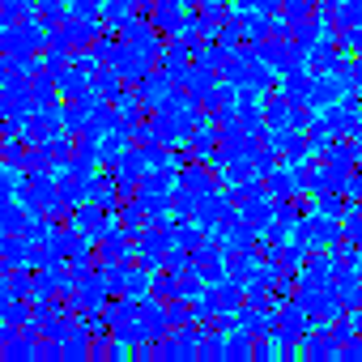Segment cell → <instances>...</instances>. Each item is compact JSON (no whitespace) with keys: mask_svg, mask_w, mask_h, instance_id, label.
<instances>
[{"mask_svg":"<svg viewBox=\"0 0 362 362\" xmlns=\"http://www.w3.org/2000/svg\"><path fill=\"white\" fill-rule=\"evenodd\" d=\"M337 43H341V52L358 56V52H362V26H345V30H337Z\"/></svg>","mask_w":362,"mask_h":362,"instance_id":"44","label":"cell"},{"mask_svg":"<svg viewBox=\"0 0 362 362\" xmlns=\"http://www.w3.org/2000/svg\"><path fill=\"white\" fill-rule=\"evenodd\" d=\"M56 30H60L73 47H94V39L103 35V18H98V22H86V18H73V13H69L64 26H56Z\"/></svg>","mask_w":362,"mask_h":362,"instance_id":"20","label":"cell"},{"mask_svg":"<svg viewBox=\"0 0 362 362\" xmlns=\"http://www.w3.org/2000/svg\"><path fill=\"white\" fill-rule=\"evenodd\" d=\"M235 205H239V201H235V192H205V197H201V205H197V222L214 235V230L235 214Z\"/></svg>","mask_w":362,"mask_h":362,"instance_id":"9","label":"cell"},{"mask_svg":"<svg viewBox=\"0 0 362 362\" xmlns=\"http://www.w3.org/2000/svg\"><path fill=\"white\" fill-rule=\"evenodd\" d=\"M222 358H226V332L205 328V337H201V362H222Z\"/></svg>","mask_w":362,"mask_h":362,"instance_id":"36","label":"cell"},{"mask_svg":"<svg viewBox=\"0 0 362 362\" xmlns=\"http://www.w3.org/2000/svg\"><path fill=\"white\" fill-rule=\"evenodd\" d=\"M94 252H98V264H128L132 252H136V239H132V230H128L124 222H115V226L94 243Z\"/></svg>","mask_w":362,"mask_h":362,"instance_id":"5","label":"cell"},{"mask_svg":"<svg viewBox=\"0 0 362 362\" xmlns=\"http://www.w3.org/2000/svg\"><path fill=\"white\" fill-rule=\"evenodd\" d=\"M337 273H341V264L332 260V252H311V260L298 269V286L320 290V286H332V281H337Z\"/></svg>","mask_w":362,"mask_h":362,"instance_id":"13","label":"cell"},{"mask_svg":"<svg viewBox=\"0 0 362 362\" xmlns=\"http://www.w3.org/2000/svg\"><path fill=\"white\" fill-rule=\"evenodd\" d=\"M153 298H162V303H170V298H179V273H166V269H158L153 273V290H149Z\"/></svg>","mask_w":362,"mask_h":362,"instance_id":"38","label":"cell"},{"mask_svg":"<svg viewBox=\"0 0 362 362\" xmlns=\"http://www.w3.org/2000/svg\"><path fill=\"white\" fill-rule=\"evenodd\" d=\"M362 243H349V239H341L337 247H332V260L341 264V269H358V260H362V252H358Z\"/></svg>","mask_w":362,"mask_h":362,"instance_id":"42","label":"cell"},{"mask_svg":"<svg viewBox=\"0 0 362 362\" xmlns=\"http://www.w3.org/2000/svg\"><path fill=\"white\" fill-rule=\"evenodd\" d=\"M35 320V303L30 298H0V324H30Z\"/></svg>","mask_w":362,"mask_h":362,"instance_id":"31","label":"cell"},{"mask_svg":"<svg viewBox=\"0 0 362 362\" xmlns=\"http://www.w3.org/2000/svg\"><path fill=\"white\" fill-rule=\"evenodd\" d=\"M30 286H35V269L0 273V298H30Z\"/></svg>","mask_w":362,"mask_h":362,"instance_id":"26","label":"cell"},{"mask_svg":"<svg viewBox=\"0 0 362 362\" xmlns=\"http://www.w3.org/2000/svg\"><path fill=\"white\" fill-rule=\"evenodd\" d=\"M30 218H35V214H30L18 197H0V235H26Z\"/></svg>","mask_w":362,"mask_h":362,"instance_id":"17","label":"cell"},{"mask_svg":"<svg viewBox=\"0 0 362 362\" xmlns=\"http://www.w3.org/2000/svg\"><path fill=\"white\" fill-rule=\"evenodd\" d=\"M345 197H349V201H362V170H349V179H345Z\"/></svg>","mask_w":362,"mask_h":362,"instance_id":"45","label":"cell"},{"mask_svg":"<svg viewBox=\"0 0 362 362\" xmlns=\"http://www.w3.org/2000/svg\"><path fill=\"white\" fill-rule=\"evenodd\" d=\"M145 170H149V162H145V149H141V145H128V149H124V158L111 166V175H115V184H119V192H124V197H136V192H141Z\"/></svg>","mask_w":362,"mask_h":362,"instance_id":"4","label":"cell"},{"mask_svg":"<svg viewBox=\"0 0 362 362\" xmlns=\"http://www.w3.org/2000/svg\"><path fill=\"white\" fill-rule=\"evenodd\" d=\"M226 256H230V252H226L218 239H205V243L192 252V269L214 286V281H222V277H226Z\"/></svg>","mask_w":362,"mask_h":362,"instance_id":"10","label":"cell"},{"mask_svg":"<svg viewBox=\"0 0 362 362\" xmlns=\"http://www.w3.org/2000/svg\"><path fill=\"white\" fill-rule=\"evenodd\" d=\"M35 18L43 22V26H64V18H69V0H39L35 5Z\"/></svg>","mask_w":362,"mask_h":362,"instance_id":"34","label":"cell"},{"mask_svg":"<svg viewBox=\"0 0 362 362\" xmlns=\"http://www.w3.org/2000/svg\"><path fill=\"white\" fill-rule=\"evenodd\" d=\"M320 158H324L328 166H337V170H354V166H358V149H354V136H349V141H345V136H337V141H332V145H328Z\"/></svg>","mask_w":362,"mask_h":362,"instance_id":"28","label":"cell"},{"mask_svg":"<svg viewBox=\"0 0 362 362\" xmlns=\"http://www.w3.org/2000/svg\"><path fill=\"white\" fill-rule=\"evenodd\" d=\"M252 358H256V337L243 332V328L226 332V358L222 362H252Z\"/></svg>","mask_w":362,"mask_h":362,"instance_id":"29","label":"cell"},{"mask_svg":"<svg viewBox=\"0 0 362 362\" xmlns=\"http://www.w3.org/2000/svg\"><path fill=\"white\" fill-rule=\"evenodd\" d=\"M136 90H141L145 107H149V111H158V107H166V103H170V94H175L179 86H175V81H170V77H166L162 69H153V73H149V77H145V81H141Z\"/></svg>","mask_w":362,"mask_h":362,"instance_id":"16","label":"cell"},{"mask_svg":"<svg viewBox=\"0 0 362 362\" xmlns=\"http://www.w3.org/2000/svg\"><path fill=\"white\" fill-rule=\"evenodd\" d=\"M90 52L98 56V64H111V69H115V64H119V56H124V39H119V35H98Z\"/></svg>","mask_w":362,"mask_h":362,"instance_id":"32","label":"cell"},{"mask_svg":"<svg viewBox=\"0 0 362 362\" xmlns=\"http://www.w3.org/2000/svg\"><path fill=\"white\" fill-rule=\"evenodd\" d=\"M128 81L119 77V69H111V64H103L98 73H94V94H103V98H111V103H119L128 90H124Z\"/></svg>","mask_w":362,"mask_h":362,"instance_id":"27","label":"cell"},{"mask_svg":"<svg viewBox=\"0 0 362 362\" xmlns=\"http://www.w3.org/2000/svg\"><path fill=\"white\" fill-rule=\"evenodd\" d=\"M153 5H184V0H153Z\"/></svg>","mask_w":362,"mask_h":362,"instance_id":"46","label":"cell"},{"mask_svg":"<svg viewBox=\"0 0 362 362\" xmlns=\"http://www.w3.org/2000/svg\"><path fill=\"white\" fill-rule=\"evenodd\" d=\"M26 184H30V170H26V166H18V162H5V166H0V197H22Z\"/></svg>","mask_w":362,"mask_h":362,"instance_id":"30","label":"cell"},{"mask_svg":"<svg viewBox=\"0 0 362 362\" xmlns=\"http://www.w3.org/2000/svg\"><path fill=\"white\" fill-rule=\"evenodd\" d=\"M218 170H209L205 162H188L184 170H179V188H188V192H197V197H205V192H218V179H214Z\"/></svg>","mask_w":362,"mask_h":362,"instance_id":"18","label":"cell"},{"mask_svg":"<svg viewBox=\"0 0 362 362\" xmlns=\"http://www.w3.org/2000/svg\"><path fill=\"white\" fill-rule=\"evenodd\" d=\"M298 358H311V362H341V341L328 332V324H315V328L303 337Z\"/></svg>","mask_w":362,"mask_h":362,"instance_id":"8","label":"cell"},{"mask_svg":"<svg viewBox=\"0 0 362 362\" xmlns=\"http://www.w3.org/2000/svg\"><path fill=\"white\" fill-rule=\"evenodd\" d=\"M337 64H341V43L337 39H320V43L307 47V69L311 73H337Z\"/></svg>","mask_w":362,"mask_h":362,"instance_id":"21","label":"cell"},{"mask_svg":"<svg viewBox=\"0 0 362 362\" xmlns=\"http://www.w3.org/2000/svg\"><path fill=\"white\" fill-rule=\"evenodd\" d=\"M132 13H136V9L128 5V0H103V22H107V26H115V30H119Z\"/></svg>","mask_w":362,"mask_h":362,"instance_id":"40","label":"cell"},{"mask_svg":"<svg viewBox=\"0 0 362 362\" xmlns=\"http://www.w3.org/2000/svg\"><path fill=\"white\" fill-rule=\"evenodd\" d=\"M69 13L73 18H86V22H98L103 18V5H98V0H69Z\"/></svg>","mask_w":362,"mask_h":362,"instance_id":"43","label":"cell"},{"mask_svg":"<svg viewBox=\"0 0 362 362\" xmlns=\"http://www.w3.org/2000/svg\"><path fill=\"white\" fill-rule=\"evenodd\" d=\"M332 141H337V132L328 128V119H324V115H315V119H311V128H307V145L315 149V158H320Z\"/></svg>","mask_w":362,"mask_h":362,"instance_id":"35","label":"cell"},{"mask_svg":"<svg viewBox=\"0 0 362 362\" xmlns=\"http://www.w3.org/2000/svg\"><path fill=\"white\" fill-rule=\"evenodd\" d=\"M162 269H166V273H179V277H184V273H192V252L175 243V247L162 256Z\"/></svg>","mask_w":362,"mask_h":362,"instance_id":"39","label":"cell"},{"mask_svg":"<svg viewBox=\"0 0 362 362\" xmlns=\"http://www.w3.org/2000/svg\"><path fill=\"white\" fill-rule=\"evenodd\" d=\"M311 328H315V320H311V311H307L298 298H290V303L277 307V328H273V337L286 345V354H298V341H303Z\"/></svg>","mask_w":362,"mask_h":362,"instance_id":"2","label":"cell"},{"mask_svg":"<svg viewBox=\"0 0 362 362\" xmlns=\"http://www.w3.org/2000/svg\"><path fill=\"white\" fill-rule=\"evenodd\" d=\"M98 5H103V0H98Z\"/></svg>","mask_w":362,"mask_h":362,"instance_id":"48","label":"cell"},{"mask_svg":"<svg viewBox=\"0 0 362 362\" xmlns=\"http://www.w3.org/2000/svg\"><path fill=\"white\" fill-rule=\"evenodd\" d=\"M69 222H77V226H81V230L98 243V239H103V235L119 222V214H111V209H103V205L86 201V205H77V209H73V218H69Z\"/></svg>","mask_w":362,"mask_h":362,"instance_id":"12","label":"cell"},{"mask_svg":"<svg viewBox=\"0 0 362 362\" xmlns=\"http://www.w3.org/2000/svg\"><path fill=\"white\" fill-rule=\"evenodd\" d=\"M56 103H64L60 98V86H56V73L52 69H39L30 77V107H56Z\"/></svg>","mask_w":362,"mask_h":362,"instance_id":"22","label":"cell"},{"mask_svg":"<svg viewBox=\"0 0 362 362\" xmlns=\"http://www.w3.org/2000/svg\"><path fill=\"white\" fill-rule=\"evenodd\" d=\"M294 239L298 243H307L311 252H332L345 235H341V218H328V214H320V209H311L298 226H294Z\"/></svg>","mask_w":362,"mask_h":362,"instance_id":"1","label":"cell"},{"mask_svg":"<svg viewBox=\"0 0 362 362\" xmlns=\"http://www.w3.org/2000/svg\"><path fill=\"white\" fill-rule=\"evenodd\" d=\"M332 22H337V30H345V26H362V0H341Z\"/></svg>","mask_w":362,"mask_h":362,"instance_id":"41","label":"cell"},{"mask_svg":"<svg viewBox=\"0 0 362 362\" xmlns=\"http://www.w3.org/2000/svg\"><path fill=\"white\" fill-rule=\"evenodd\" d=\"M218 145H222V119H218L214 111H205V115L197 119L192 149H197V153H209V149H218Z\"/></svg>","mask_w":362,"mask_h":362,"instance_id":"23","label":"cell"},{"mask_svg":"<svg viewBox=\"0 0 362 362\" xmlns=\"http://www.w3.org/2000/svg\"><path fill=\"white\" fill-rule=\"evenodd\" d=\"M166 311H170V328H179V324H201L197 320V298H170Z\"/></svg>","mask_w":362,"mask_h":362,"instance_id":"37","label":"cell"},{"mask_svg":"<svg viewBox=\"0 0 362 362\" xmlns=\"http://www.w3.org/2000/svg\"><path fill=\"white\" fill-rule=\"evenodd\" d=\"M64 132L69 136L90 132V103H64Z\"/></svg>","mask_w":362,"mask_h":362,"instance_id":"33","label":"cell"},{"mask_svg":"<svg viewBox=\"0 0 362 362\" xmlns=\"http://www.w3.org/2000/svg\"><path fill=\"white\" fill-rule=\"evenodd\" d=\"M345 94H349V86H345V77H341V73H311V94H307V107H311V111H324V107L341 103Z\"/></svg>","mask_w":362,"mask_h":362,"instance_id":"7","label":"cell"},{"mask_svg":"<svg viewBox=\"0 0 362 362\" xmlns=\"http://www.w3.org/2000/svg\"><path fill=\"white\" fill-rule=\"evenodd\" d=\"M56 86H60V98H64V103H90V98H94V77H90L86 69H77V64L60 69V73H56Z\"/></svg>","mask_w":362,"mask_h":362,"instance_id":"14","label":"cell"},{"mask_svg":"<svg viewBox=\"0 0 362 362\" xmlns=\"http://www.w3.org/2000/svg\"><path fill=\"white\" fill-rule=\"evenodd\" d=\"M30 239L26 235H0V273L13 269H30Z\"/></svg>","mask_w":362,"mask_h":362,"instance_id":"15","label":"cell"},{"mask_svg":"<svg viewBox=\"0 0 362 362\" xmlns=\"http://www.w3.org/2000/svg\"><path fill=\"white\" fill-rule=\"evenodd\" d=\"M149 22H153L166 39H175L179 30H184V5H153V9H149Z\"/></svg>","mask_w":362,"mask_h":362,"instance_id":"25","label":"cell"},{"mask_svg":"<svg viewBox=\"0 0 362 362\" xmlns=\"http://www.w3.org/2000/svg\"><path fill=\"white\" fill-rule=\"evenodd\" d=\"M119 77L128 81V86H141L153 69H158V56H149L145 47H136V43H124V56H119Z\"/></svg>","mask_w":362,"mask_h":362,"instance_id":"11","label":"cell"},{"mask_svg":"<svg viewBox=\"0 0 362 362\" xmlns=\"http://www.w3.org/2000/svg\"><path fill=\"white\" fill-rule=\"evenodd\" d=\"M358 273H362V260H358Z\"/></svg>","mask_w":362,"mask_h":362,"instance_id":"47","label":"cell"},{"mask_svg":"<svg viewBox=\"0 0 362 362\" xmlns=\"http://www.w3.org/2000/svg\"><path fill=\"white\" fill-rule=\"evenodd\" d=\"M136 328H141L145 341H162V337L170 332V311H166V303L153 298V294H145V298H141V311H136Z\"/></svg>","mask_w":362,"mask_h":362,"instance_id":"6","label":"cell"},{"mask_svg":"<svg viewBox=\"0 0 362 362\" xmlns=\"http://www.w3.org/2000/svg\"><path fill=\"white\" fill-rule=\"evenodd\" d=\"M90 201H94V205H103V209H111V214H119L124 192H119V184H115V175H111V170L90 179Z\"/></svg>","mask_w":362,"mask_h":362,"instance_id":"19","label":"cell"},{"mask_svg":"<svg viewBox=\"0 0 362 362\" xmlns=\"http://www.w3.org/2000/svg\"><path fill=\"white\" fill-rule=\"evenodd\" d=\"M192 64H197V60H192V43H188V39H179V35H175V39H166V47H162V56H158V69H162L179 90H184V81H188Z\"/></svg>","mask_w":362,"mask_h":362,"instance_id":"3","label":"cell"},{"mask_svg":"<svg viewBox=\"0 0 362 362\" xmlns=\"http://www.w3.org/2000/svg\"><path fill=\"white\" fill-rule=\"evenodd\" d=\"M192 60H197L201 69L222 73V69H226V60H230V47H226L222 39H205V43H197V47H192Z\"/></svg>","mask_w":362,"mask_h":362,"instance_id":"24","label":"cell"}]
</instances>
